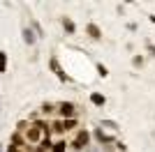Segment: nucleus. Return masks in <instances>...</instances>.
Listing matches in <instances>:
<instances>
[{"label":"nucleus","instance_id":"nucleus-1","mask_svg":"<svg viewBox=\"0 0 155 152\" xmlns=\"http://www.w3.org/2000/svg\"><path fill=\"white\" fill-rule=\"evenodd\" d=\"M56 115H58V120H74L77 106L72 101H60V104H56Z\"/></svg>","mask_w":155,"mask_h":152},{"label":"nucleus","instance_id":"nucleus-2","mask_svg":"<svg viewBox=\"0 0 155 152\" xmlns=\"http://www.w3.org/2000/svg\"><path fill=\"white\" fill-rule=\"evenodd\" d=\"M88 143H91V131H88V129H77V136L72 138L70 147L77 150V152H81L84 147H88Z\"/></svg>","mask_w":155,"mask_h":152},{"label":"nucleus","instance_id":"nucleus-3","mask_svg":"<svg viewBox=\"0 0 155 152\" xmlns=\"http://www.w3.org/2000/svg\"><path fill=\"white\" fill-rule=\"evenodd\" d=\"M91 138H95L100 145H111V143H116V138L109 136V134H104L102 129H93V131H91Z\"/></svg>","mask_w":155,"mask_h":152},{"label":"nucleus","instance_id":"nucleus-4","mask_svg":"<svg viewBox=\"0 0 155 152\" xmlns=\"http://www.w3.org/2000/svg\"><path fill=\"white\" fill-rule=\"evenodd\" d=\"M21 37H23V42H26L28 46H35V42H37V37H35V32H32L30 25H21Z\"/></svg>","mask_w":155,"mask_h":152},{"label":"nucleus","instance_id":"nucleus-5","mask_svg":"<svg viewBox=\"0 0 155 152\" xmlns=\"http://www.w3.org/2000/svg\"><path fill=\"white\" fill-rule=\"evenodd\" d=\"M86 32H88V37H91L93 42H100V39H102V30H100V25H95V23L86 25Z\"/></svg>","mask_w":155,"mask_h":152},{"label":"nucleus","instance_id":"nucleus-6","mask_svg":"<svg viewBox=\"0 0 155 152\" xmlns=\"http://www.w3.org/2000/svg\"><path fill=\"white\" fill-rule=\"evenodd\" d=\"M56 113V104H51V101H46V104H42L39 106V115H44V118H49V115Z\"/></svg>","mask_w":155,"mask_h":152},{"label":"nucleus","instance_id":"nucleus-7","mask_svg":"<svg viewBox=\"0 0 155 152\" xmlns=\"http://www.w3.org/2000/svg\"><path fill=\"white\" fill-rule=\"evenodd\" d=\"M100 129H109V131H118V129H120V125H118L116 120H102V122H100Z\"/></svg>","mask_w":155,"mask_h":152},{"label":"nucleus","instance_id":"nucleus-8","mask_svg":"<svg viewBox=\"0 0 155 152\" xmlns=\"http://www.w3.org/2000/svg\"><path fill=\"white\" fill-rule=\"evenodd\" d=\"M91 101H93V106H100V108H102L104 104H107V97L100 95V92H91Z\"/></svg>","mask_w":155,"mask_h":152},{"label":"nucleus","instance_id":"nucleus-9","mask_svg":"<svg viewBox=\"0 0 155 152\" xmlns=\"http://www.w3.org/2000/svg\"><path fill=\"white\" fill-rule=\"evenodd\" d=\"M67 147H70V143H67L65 138H60V141H56V143L51 145V152H67Z\"/></svg>","mask_w":155,"mask_h":152},{"label":"nucleus","instance_id":"nucleus-10","mask_svg":"<svg viewBox=\"0 0 155 152\" xmlns=\"http://www.w3.org/2000/svg\"><path fill=\"white\" fill-rule=\"evenodd\" d=\"M63 28H65V32H67V35H74V32H77V25H74V21L67 19V16L63 19Z\"/></svg>","mask_w":155,"mask_h":152},{"label":"nucleus","instance_id":"nucleus-11","mask_svg":"<svg viewBox=\"0 0 155 152\" xmlns=\"http://www.w3.org/2000/svg\"><path fill=\"white\" fill-rule=\"evenodd\" d=\"M60 125H63V134H67V131H72V129H77V118L74 120H60Z\"/></svg>","mask_w":155,"mask_h":152},{"label":"nucleus","instance_id":"nucleus-12","mask_svg":"<svg viewBox=\"0 0 155 152\" xmlns=\"http://www.w3.org/2000/svg\"><path fill=\"white\" fill-rule=\"evenodd\" d=\"M30 28H32V32H35V37H37V39H42V37H44V30H42V25H39L35 19L30 21Z\"/></svg>","mask_w":155,"mask_h":152},{"label":"nucleus","instance_id":"nucleus-13","mask_svg":"<svg viewBox=\"0 0 155 152\" xmlns=\"http://www.w3.org/2000/svg\"><path fill=\"white\" fill-rule=\"evenodd\" d=\"M7 71V53L5 51H0V74Z\"/></svg>","mask_w":155,"mask_h":152},{"label":"nucleus","instance_id":"nucleus-14","mask_svg":"<svg viewBox=\"0 0 155 152\" xmlns=\"http://www.w3.org/2000/svg\"><path fill=\"white\" fill-rule=\"evenodd\" d=\"M97 74L102 76V78H107V76H109V69H107L102 62H97Z\"/></svg>","mask_w":155,"mask_h":152},{"label":"nucleus","instance_id":"nucleus-15","mask_svg":"<svg viewBox=\"0 0 155 152\" xmlns=\"http://www.w3.org/2000/svg\"><path fill=\"white\" fill-rule=\"evenodd\" d=\"M49 67L53 69V74H58V71H60V65H58V60H56V58H51V60H49Z\"/></svg>","mask_w":155,"mask_h":152},{"label":"nucleus","instance_id":"nucleus-16","mask_svg":"<svg viewBox=\"0 0 155 152\" xmlns=\"http://www.w3.org/2000/svg\"><path fill=\"white\" fill-rule=\"evenodd\" d=\"M132 65H134V67H141V65H143V58L141 55H134V58H132Z\"/></svg>","mask_w":155,"mask_h":152},{"label":"nucleus","instance_id":"nucleus-17","mask_svg":"<svg viewBox=\"0 0 155 152\" xmlns=\"http://www.w3.org/2000/svg\"><path fill=\"white\" fill-rule=\"evenodd\" d=\"M114 145H116V150H118V152H127V145H125V143H120V141H116Z\"/></svg>","mask_w":155,"mask_h":152},{"label":"nucleus","instance_id":"nucleus-18","mask_svg":"<svg viewBox=\"0 0 155 152\" xmlns=\"http://www.w3.org/2000/svg\"><path fill=\"white\" fill-rule=\"evenodd\" d=\"M146 51H148L150 55H155V46H153V44H150V42H148V44H146Z\"/></svg>","mask_w":155,"mask_h":152},{"label":"nucleus","instance_id":"nucleus-19","mask_svg":"<svg viewBox=\"0 0 155 152\" xmlns=\"http://www.w3.org/2000/svg\"><path fill=\"white\" fill-rule=\"evenodd\" d=\"M21 147H16V145H12V143H9V147H7V152H19Z\"/></svg>","mask_w":155,"mask_h":152},{"label":"nucleus","instance_id":"nucleus-20","mask_svg":"<svg viewBox=\"0 0 155 152\" xmlns=\"http://www.w3.org/2000/svg\"><path fill=\"white\" fill-rule=\"evenodd\" d=\"M148 19H150V23H155V14H150V16H148Z\"/></svg>","mask_w":155,"mask_h":152},{"label":"nucleus","instance_id":"nucleus-21","mask_svg":"<svg viewBox=\"0 0 155 152\" xmlns=\"http://www.w3.org/2000/svg\"><path fill=\"white\" fill-rule=\"evenodd\" d=\"M19 152H26V150H19Z\"/></svg>","mask_w":155,"mask_h":152}]
</instances>
